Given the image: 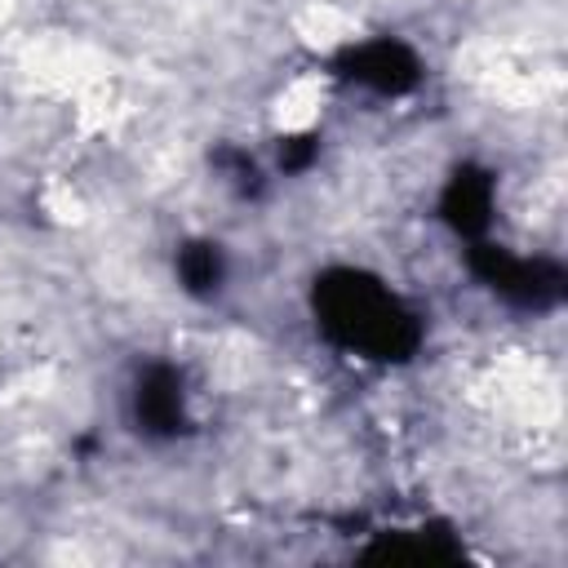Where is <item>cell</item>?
Wrapping results in <instances>:
<instances>
[{"label":"cell","mask_w":568,"mask_h":568,"mask_svg":"<svg viewBox=\"0 0 568 568\" xmlns=\"http://www.w3.org/2000/svg\"><path fill=\"white\" fill-rule=\"evenodd\" d=\"M328 328H337L346 342L377 355H399L413 342L408 315L386 293L368 288V280H355V275L328 288Z\"/></svg>","instance_id":"1"},{"label":"cell","mask_w":568,"mask_h":568,"mask_svg":"<svg viewBox=\"0 0 568 568\" xmlns=\"http://www.w3.org/2000/svg\"><path fill=\"white\" fill-rule=\"evenodd\" d=\"M359 75L382 84V89H399V84L413 80V58L404 49H395V44H377V49H368L359 58Z\"/></svg>","instance_id":"2"},{"label":"cell","mask_w":568,"mask_h":568,"mask_svg":"<svg viewBox=\"0 0 568 568\" xmlns=\"http://www.w3.org/2000/svg\"><path fill=\"white\" fill-rule=\"evenodd\" d=\"M138 408L146 413V422L151 426H169L173 417H178V390H173V382L160 373L155 382H146V390L138 395Z\"/></svg>","instance_id":"3"}]
</instances>
